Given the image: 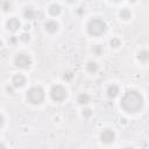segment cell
<instances>
[{
	"label": "cell",
	"mask_w": 149,
	"mask_h": 149,
	"mask_svg": "<svg viewBox=\"0 0 149 149\" xmlns=\"http://www.w3.org/2000/svg\"><path fill=\"white\" fill-rule=\"evenodd\" d=\"M143 97L135 90L127 91L120 101L121 108L127 113H137L143 107Z\"/></svg>",
	"instance_id": "obj_1"
},
{
	"label": "cell",
	"mask_w": 149,
	"mask_h": 149,
	"mask_svg": "<svg viewBox=\"0 0 149 149\" xmlns=\"http://www.w3.org/2000/svg\"><path fill=\"white\" fill-rule=\"evenodd\" d=\"M106 30V23L101 19H93L87 24V33L91 36H100Z\"/></svg>",
	"instance_id": "obj_2"
},
{
	"label": "cell",
	"mask_w": 149,
	"mask_h": 149,
	"mask_svg": "<svg viewBox=\"0 0 149 149\" xmlns=\"http://www.w3.org/2000/svg\"><path fill=\"white\" fill-rule=\"evenodd\" d=\"M27 100L33 105H40L44 100V91L40 86H33L27 91Z\"/></svg>",
	"instance_id": "obj_3"
},
{
	"label": "cell",
	"mask_w": 149,
	"mask_h": 149,
	"mask_svg": "<svg viewBox=\"0 0 149 149\" xmlns=\"http://www.w3.org/2000/svg\"><path fill=\"white\" fill-rule=\"evenodd\" d=\"M50 97L54 101L61 102L66 98V90L62 85H55L50 90Z\"/></svg>",
	"instance_id": "obj_4"
},
{
	"label": "cell",
	"mask_w": 149,
	"mask_h": 149,
	"mask_svg": "<svg viewBox=\"0 0 149 149\" xmlns=\"http://www.w3.org/2000/svg\"><path fill=\"white\" fill-rule=\"evenodd\" d=\"M14 63L17 68H21V69H29L30 65L33 64V59L29 55L27 54H20L15 57L14 59Z\"/></svg>",
	"instance_id": "obj_5"
},
{
	"label": "cell",
	"mask_w": 149,
	"mask_h": 149,
	"mask_svg": "<svg viewBox=\"0 0 149 149\" xmlns=\"http://www.w3.org/2000/svg\"><path fill=\"white\" fill-rule=\"evenodd\" d=\"M115 140V133L112 130V129H104L100 134V141L106 143V144H109V143H113Z\"/></svg>",
	"instance_id": "obj_6"
},
{
	"label": "cell",
	"mask_w": 149,
	"mask_h": 149,
	"mask_svg": "<svg viewBox=\"0 0 149 149\" xmlns=\"http://www.w3.org/2000/svg\"><path fill=\"white\" fill-rule=\"evenodd\" d=\"M26 84V77L21 73H17L13 77L12 79V85L14 88H19V87H22L23 85Z\"/></svg>",
	"instance_id": "obj_7"
},
{
	"label": "cell",
	"mask_w": 149,
	"mask_h": 149,
	"mask_svg": "<svg viewBox=\"0 0 149 149\" xmlns=\"http://www.w3.org/2000/svg\"><path fill=\"white\" fill-rule=\"evenodd\" d=\"M20 26H21V23H20V21H19L16 17H10V19L7 20V22H6V27H7V29L10 30V31H16V30L20 28Z\"/></svg>",
	"instance_id": "obj_8"
},
{
	"label": "cell",
	"mask_w": 149,
	"mask_h": 149,
	"mask_svg": "<svg viewBox=\"0 0 149 149\" xmlns=\"http://www.w3.org/2000/svg\"><path fill=\"white\" fill-rule=\"evenodd\" d=\"M44 29L49 33V34H54L58 30V23L55 20H49L44 23Z\"/></svg>",
	"instance_id": "obj_9"
},
{
	"label": "cell",
	"mask_w": 149,
	"mask_h": 149,
	"mask_svg": "<svg viewBox=\"0 0 149 149\" xmlns=\"http://www.w3.org/2000/svg\"><path fill=\"white\" fill-rule=\"evenodd\" d=\"M107 95H108V98H111V99L116 98V97L119 95V87H118L116 85H114V84L109 85V86L107 87Z\"/></svg>",
	"instance_id": "obj_10"
},
{
	"label": "cell",
	"mask_w": 149,
	"mask_h": 149,
	"mask_svg": "<svg viewBox=\"0 0 149 149\" xmlns=\"http://www.w3.org/2000/svg\"><path fill=\"white\" fill-rule=\"evenodd\" d=\"M91 100V97L87 94V93H80L77 98V102L79 105H87Z\"/></svg>",
	"instance_id": "obj_11"
},
{
	"label": "cell",
	"mask_w": 149,
	"mask_h": 149,
	"mask_svg": "<svg viewBox=\"0 0 149 149\" xmlns=\"http://www.w3.org/2000/svg\"><path fill=\"white\" fill-rule=\"evenodd\" d=\"M137 59L141 62H148L149 61V50L142 49L137 52Z\"/></svg>",
	"instance_id": "obj_12"
},
{
	"label": "cell",
	"mask_w": 149,
	"mask_h": 149,
	"mask_svg": "<svg viewBox=\"0 0 149 149\" xmlns=\"http://www.w3.org/2000/svg\"><path fill=\"white\" fill-rule=\"evenodd\" d=\"M98 69H99V65L97 64V62H93V61L87 62V64H86V70H87V72H90V73H95V72L98 71Z\"/></svg>",
	"instance_id": "obj_13"
},
{
	"label": "cell",
	"mask_w": 149,
	"mask_h": 149,
	"mask_svg": "<svg viewBox=\"0 0 149 149\" xmlns=\"http://www.w3.org/2000/svg\"><path fill=\"white\" fill-rule=\"evenodd\" d=\"M36 14H37L36 10H35L34 8H31V7L26 8V9H24V13H23V15H24V17H26L27 20H33V19H35Z\"/></svg>",
	"instance_id": "obj_14"
},
{
	"label": "cell",
	"mask_w": 149,
	"mask_h": 149,
	"mask_svg": "<svg viewBox=\"0 0 149 149\" xmlns=\"http://www.w3.org/2000/svg\"><path fill=\"white\" fill-rule=\"evenodd\" d=\"M49 13L52 15V16H56L61 13V6L58 3H51L49 6Z\"/></svg>",
	"instance_id": "obj_15"
},
{
	"label": "cell",
	"mask_w": 149,
	"mask_h": 149,
	"mask_svg": "<svg viewBox=\"0 0 149 149\" xmlns=\"http://www.w3.org/2000/svg\"><path fill=\"white\" fill-rule=\"evenodd\" d=\"M119 15H120V19H122V20H125V21L129 20V19H130V16H132L130 10H129L128 8H122V9L120 10Z\"/></svg>",
	"instance_id": "obj_16"
},
{
	"label": "cell",
	"mask_w": 149,
	"mask_h": 149,
	"mask_svg": "<svg viewBox=\"0 0 149 149\" xmlns=\"http://www.w3.org/2000/svg\"><path fill=\"white\" fill-rule=\"evenodd\" d=\"M120 44H121V41H120L118 37H113V38L109 41V45H111L112 48H119Z\"/></svg>",
	"instance_id": "obj_17"
},
{
	"label": "cell",
	"mask_w": 149,
	"mask_h": 149,
	"mask_svg": "<svg viewBox=\"0 0 149 149\" xmlns=\"http://www.w3.org/2000/svg\"><path fill=\"white\" fill-rule=\"evenodd\" d=\"M92 51H93V54H95V55H101L102 54V51H104V49H102V47L101 45H93V48H92Z\"/></svg>",
	"instance_id": "obj_18"
},
{
	"label": "cell",
	"mask_w": 149,
	"mask_h": 149,
	"mask_svg": "<svg viewBox=\"0 0 149 149\" xmlns=\"http://www.w3.org/2000/svg\"><path fill=\"white\" fill-rule=\"evenodd\" d=\"M81 114H83V116H84V118L88 119V118H91V116H92V109H90V108H84Z\"/></svg>",
	"instance_id": "obj_19"
},
{
	"label": "cell",
	"mask_w": 149,
	"mask_h": 149,
	"mask_svg": "<svg viewBox=\"0 0 149 149\" xmlns=\"http://www.w3.org/2000/svg\"><path fill=\"white\" fill-rule=\"evenodd\" d=\"M22 42H28L29 40H30V35L28 34V33H22L21 35H20V37H19Z\"/></svg>",
	"instance_id": "obj_20"
},
{
	"label": "cell",
	"mask_w": 149,
	"mask_h": 149,
	"mask_svg": "<svg viewBox=\"0 0 149 149\" xmlns=\"http://www.w3.org/2000/svg\"><path fill=\"white\" fill-rule=\"evenodd\" d=\"M63 78L65 79V80H71L72 78H73V74H72V72H65L64 73V76H63Z\"/></svg>",
	"instance_id": "obj_21"
},
{
	"label": "cell",
	"mask_w": 149,
	"mask_h": 149,
	"mask_svg": "<svg viewBox=\"0 0 149 149\" xmlns=\"http://www.w3.org/2000/svg\"><path fill=\"white\" fill-rule=\"evenodd\" d=\"M9 7H10V3L8 2V1H3L2 2V9L6 12V10H8L9 9Z\"/></svg>",
	"instance_id": "obj_22"
},
{
	"label": "cell",
	"mask_w": 149,
	"mask_h": 149,
	"mask_svg": "<svg viewBox=\"0 0 149 149\" xmlns=\"http://www.w3.org/2000/svg\"><path fill=\"white\" fill-rule=\"evenodd\" d=\"M3 125H5V116L3 114H1V128L3 127Z\"/></svg>",
	"instance_id": "obj_23"
},
{
	"label": "cell",
	"mask_w": 149,
	"mask_h": 149,
	"mask_svg": "<svg viewBox=\"0 0 149 149\" xmlns=\"http://www.w3.org/2000/svg\"><path fill=\"white\" fill-rule=\"evenodd\" d=\"M1 149H7L6 146H5V143H1Z\"/></svg>",
	"instance_id": "obj_24"
},
{
	"label": "cell",
	"mask_w": 149,
	"mask_h": 149,
	"mask_svg": "<svg viewBox=\"0 0 149 149\" xmlns=\"http://www.w3.org/2000/svg\"><path fill=\"white\" fill-rule=\"evenodd\" d=\"M123 149H134V148H133V147H125Z\"/></svg>",
	"instance_id": "obj_25"
}]
</instances>
